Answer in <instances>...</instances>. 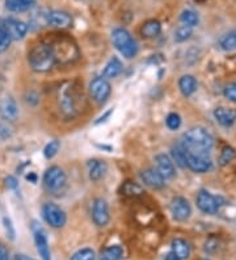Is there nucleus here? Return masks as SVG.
<instances>
[{
    "label": "nucleus",
    "instance_id": "f257e3e1",
    "mask_svg": "<svg viewBox=\"0 0 236 260\" xmlns=\"http://www.w3.org/2000/svg\"><path fill=\"white\" fill-rule=\"evenodd\" d=\"M214 145V140L208 130L204 127H192L183 137L181 146L189 152L208 155L209 151Z\"/></svg>",
    "mask_w": 236,
    "mask_h": 260
},
{
    "label": "nucleus",
    "instance_id": "f03ea898",
    "mask_svg": "<svg viewBox=\"0 0 236 260\" xmlns=\"http://www.w3.org/2000/svg\"><path fill=\"white\" fill-rule=\"evenodd\" d=\"M29 64L36 73H46L55 64V55L50 45L38 44L29 53Z\"/></svg>",
    "mask_w": 236,
    "mask_h": 260
},
{
    "label": "nucleus",
    "instance_id": "7ed1b4c3",
    "mask_svg": "<svg viewBox=\"0 0 236 260\" xmlns=\"http://www.w3.org/2000/svg\"><path fill=\"white\" fill-rule=\"evenodd\" d=\"M112 41L116 49L120 51L121 54L126 58L136 57L138 53V46H137L136 40L131 37L126 29L118 28L114 29L112 33Z\"/></svg>",
    "mask_w": 236,
    "mask_h": 260
},
{
    "label": "nucleus",
    "instance_id": "20e7f679",
    "mask_svg": "<svg viewBox=\"0 0 236 260\" xmlns=\"http://www.w3.org/2000/svg\"><path fill=\"white\" fill-rule=\"evenodd\" d=\"M66 183V174H64L62 168L58 167V166H53V167L47 168L44 175V185L49 192L57 193V192H59V190L64 188Z\"/></svg>",
    "mask_w": 236,
    "mask_h": 260
},
{
    "label": "nucleus",
    "instance_id": "39448f33",
    "mask_svg": "<svg viewBox=\"0 0 236 260\" xmlns=\"http://www.w3.org/2000/svg\"><path fill=\"white\" fill-rule=\"evenodd\" d=\"M42 216L51 228L60 229L66 225V213L60 206L53 203H46L42 206Z\"/></svg>",
    "mask_w": 236,
    "mask_h": 260
},
{
    "label": "nucleus",
    "instance_id": "423d86ee",
    "mask_svg": "<svg viewBox=\"0 0 236 260\" xmlns=\"http://www.w3.org/2000/svg\"><path fill=\"white\" fill-rule=\"evenodd\" d=\"M110 84L105 78H96L89 84V92L92 99L98 104H104L110 95Z\"/></svg>",
    "mask_w": 236,
    "mask_h": 260
},
{
    "label": "nucleus",
    "instance_id": "0eeeda50",
    "mask_svg": "<svg viewBox=\"0 0 236 260\" xmlns=\"http://www.w3.org/2000/svg\"><path fill=\"white\" fill-rule=\"evenodd\" d=\"M222 204L219 203V199L208 192V190H199L198 196H197V206L199 210L206 214H215L219 210V206Z\"/></svg>",
    "mask_w": 236,
    "mask_h": 260
},
{
    "label": "nucleus",
    "instance_id": "6e6552de",
    "mask_svg": "<svg viewBox=\"0 0 236 260\" xmlns=\"http://www.w3.org/2000/svg\"><path fill=\"white\" fill-rule=\"evenodd\" d=\"M2 26L7 32V35L10 36L11 40H21L28 33V25H26L25 22L12 19V17L3 20Z\"/></svg>",
    "mask_w": 236,
    "mask_h": 260
},
{
    "label": "nucleus",
    "instance_id": "1a4fd4ad",
    "mask_svg": "<svg viewBox=\"0 0 236 260\" xmlns=\"http://www.w3.org/2000/svg\"><path fill=\"white\" fill-rule=\"evenodd\" d=\"M211 160L208 155H201V154H193V152L186 151V167L192 170L193 172H208L211 168Z\"/></svg>",
    "mask_w": 236,
    "mask_h": 260
},
{
    "label": "nucleus",
    "instance_id": "9d476101",
    "mask_svg": "<svg viewBox=\"0 0 236 260\" xmlns=\"http://www.w3.org/2000/svg\"><path fill=\"white\" fill-rule=\"evenodd\" d=\"M171 212L173 214V218L180 222H184L192 214V208L190 204L184 197H175L171 203Z\"/></svg>",
    "mask_w": 236,
    "mask_h": 260
},
{
    "label": "nucleus",
    "instance_id": "9b49d317",
    "mask_svg": "<svg viewBox=\"0 0 236 260\" xmlns=\"http://www.w3.org/2000/svg\"><path fill=\"white\" fill-rule=\"evenodd\" d=\"M31 230H33V234H35L36 247H37V252L40 254V256L42 257V260H50V250H49V243H47V238L44 229L36 222H33Z\"/></svg>",
    "mask_w": 236,
    "mask_h": 260
},
{
    "label": "nucleus",
    "instance_id": "f8f14e48",
    "mask_svg": "<svg viewBox=\"0 0 236 260\" xmlns=\"http://www.w3.org/2000/svg\"><path fill=\"white\" fill-rule=\"evenodd\" d=\"M92 219L100 228L108 225L110 219V213L107 201L103 200V199H96L94 200L93 209H92Z\"/></svg>",
    "mask_w": 236,
    "mask_h": 260
},
{
    "label": "nucleus",
    "instance_id": "ddd939ff",
    "mask_svg": "<svg viewBox=\"0 0 236 260\" xmlns=\"http://www.w3.org/2000/svg\"><path fill=\"white\" fill-rule=\"evenodd\" d=\"M141 179L147 187L152 188V189H161L165 185L164 178L155 168H147L145 171H142Z\"/></svg>",
    "mask_w": 236,
    "mask_h": 260
},
{
    "label": "nucleus",
    "instance_id": "4468645a",
    "mask_svg": "<svg viewBox=\"0 0 236 260\" xmlns=\"http://www.w3.org/2000/svg\"><path fill=\"white\" fill-rule=\"evenodd\" d=\"M155 162H156V170L157 172L161 175L165 179H172L176 174V170H175V165L171 160V158L165 154H159L155 158Z\"/></svg>",
    "mask_w": 236,
    "mask_h": 260
},
{
    "label": "nucleus",
    "instance_id": "2eb2a0df",
    "mask_svg": "<svg viewBox=\"0 0 236 260\" xmlns=\"http://www.w3.org/2000/svg\"><path fill=\"white\" fill-rule=\"evenodd\" d=\"M46 21L55 28H70L73 24V19L67 12L63 11H51L47 13Z\"/></svg>",
    "mask_w": 236,
    "mask_h": 260
},
{
    "label": "nucleus",
    "instance_id": "dca6fc26",
    "mask_svg": "<svg viewBox=\"0 0 236 260\" xmlns=\"http://www.w3.org/2000/svg\"><path fill=\"white\" fill-rule=\"evenodd\" d=\"M214 117L218 121V124L224 127H230L235 124L236 112L226 107H219L214 111Z\"/></svg>",
    "mask_w": 236,
    "mask_h": 260
},
{
    "label": "nucleus",
    "instance_id": "f3484780",
    "mask_svg": "<svg viewBox=\"0 0 236 260\" xmlns=\"http://www.w3.org/2000/svg\"><path fill=\"white\" fill-rule=\"evenodd\" d=\"M108 171L107 163L98 159H92L88 162V174L89 179L93 181H98L104 178Z\"/></svg>",
    "mask_w": 236,
    "mask_h": 260
},
{
    "label": "nucleus",
    "instance_id": "a211bd4d",
    "mask_svg": "<svg viewBox=\"0 0 236 260\" xmlns=\"http://www.w3.org/2000/svg\"><path fill=\"white\" fill-rule=\"evenodd\" d=\"M0 113L6 120L8 121H15L19 116V109L16 105L15 100L11 98H7L2 104H0Z\"/></svg>",
    "mask_w": 236,
    "mask_h": 260
},
{
    "label": "nucleus",
    "instance_id": "6ab92c4d",
    "mask_svg": "<svg viewBox=\"0 0 236 260\" xmlns=\"http://www.w3.org/2000/svg\"><path fill=\"white\" fill-rule=\"evenodd\" d=\"M197 80L192 75H184L179 80V88L184 96H192L197 91Z\"/></svg>",
    "mask_w": 236,
    "mask_h": 260
},
{
    "label": "nucleus",
    "instance_id": "aec40b11",
    "mask_svg": "<svg viewBox=\"0 0 236 260\" xmlns=\"http://www.w3.org/2000/svg\"><path fill=\"white\" fill-rule=\"evenodd\" d=\"M36 0H6V8L11 12H25L33 8Z\"/></svg>",
    "mask_w": 236,
    "mask_h": 260
},
{
    "label": "nucleus",
    "instance_id": "412c9836",
    "mask_svg": "<svg viewBox=\"0 0 236 260\" xmlns=\"http://www.w3.org/2000/svg\"><path fill=\"white\" fill-rule=\"evenodd\" d=\"M160 30H161V25H160V22L157 21V20H148V21H146L141 28L142 36L146 38L156 37V36H159Z\"/></svg>",
    "mask_w": 236,
    "mask_h": 260
},
{
    "label": "nucleus",
    "instance_id": "4be33fe9",
    "mask_svg": "<svg viewBox=\"0 0 236 260\" xmlns=\"http://www.w3.org/2000/svg\"><path fill=\"white\" fill-rule=\"evenodd\" d=\"M172 252L180 257V259H188L190 255V247L184 239H173L172 241Z\"/></svg>",
    "mask_w": 236,
    "mask_h": 260
},
{
    "label": "nucleus",
    "instance_id": "5701e85b",
    "mask_svg": "<svg viewBox=\"0 0 236 260\" xmlns=\"http://www.w3.org/2000/svg\"><path fill=\"white\" fill-rule=\"evenodd\" d=\"M122 71V62L117 57H113L108 62V64L104 69V78H116Z\"/></svg>",
    "mask_w": 236,
    "mask_h": 260
},
{
    "label": "nucleus",
    "instance_id": "b1692460",
    "mask_svg": "<svg viewBox=\"0 0 236 260\" xmlns=\"http://www.w3.org/2000/svg\"><path fill=\"white\" fill-rule=\"evenodd\" d=\"M59 107L60 109H62L63 113L67 114V116H71V117H73L74 113H75V103H74L73 96L70 95L67 91L59 98Z\"/></svg>",
    "mask_w": 236,
    "mask_h": 260
},
{
    "label": "nucleus",
    "instance_id": "393cba45",
    "mask_svg": "<svg viewBox=\"0 0 236 260\" xmlns=\"http://www.w3.org/2000/svg\"><path fill=\"white\" fill-rule=\"evenodd\" d=\"M123 250L121 246H109L100 252V260H121Z\"/></svg>",
    "mask_w": 236,
    "mask_h": 260
},
{
    "label": "nucleus",
    "instance_id": "a878e982",
    "mask_svg": "<svg viewBox=\"0 0 236 260\" xmlns=\"http://www.w3.org/2000/svg\"><path fill=\"white\" fill-rule=\"evenodd\" d=\"M122 193L125 196L129 197H138L145 193V190L142 188V185H139L138 183H134V181H126L125 184L122 185Z\"/></svg>",
    "mask_w": 236,
    "mask_h": 260
},
{
    "label": "nucleus",
    "instance_id": "bb28decb",
    "mask_svg": "<svg viewBox=\"0 0 236 260\" xmlns=\"http://www.w3.org/2000/svg\"><path fill=\"white\" fill-rule=\"evenodd\" d=\"M220 48L226 51L235 50L236 49V30L227 33L220 38Z\"/></svg>",
    "mask_w": 236,
    "mask_h": 260
},
{
    "label": "nucleus",
    "instance_id": "cd10ccee",
    "mask_svg": "<svg viewBox=\"0 0 236 260\" xmlns=\"http://www.w3.org/2000/svg\"><path fill=\"white\" fill-rule=\"evenodd\" d=\"M236 158V151L235 149L230 146H226L222 149L220 151V156H219V165L220 166H226L228 165L230 162H232L233 159Z\"/></svg>",
    "mask_w": 236,
    "mask_h": 260
},
{
    "label": "nucleus",
    "instance_id": "c85d7f7f",
    "mask_svg": "<svg viewBox=\"0 0 236 260\" xmlns=\"http://www.w3.org/2000/svg\"><path fill=\"white\" fill-rule=\"evenodd\" d=\"M172 156L180 167H183V168L186 167V150L184 149L181 145H180V146L173 147Z\"/></svg>",
    "mask_w": 236,
    "mask_h": 260
},
{
    "label": "nucleus",
    "instance_id": "c756f323",
    "mask_svg": "<svg viewBox=\"0 0 236 260\" xmlns=\"http://www.w3.org/2000/svg\"><path fill=\"white\" fill-rule=\"evenodd\" d=\"M181 22H183L184 25H188V26H195L198 24V16H197V13L193 12V11H184L181 13V17H180Z\"/></svg>",
    "mask_w": 236,
    "mask_h": 260
},
{
    "label": "nucleus",
    "instance_id": "7c9ffc66",
    "mask_svg": "<svg viewBox=\"0 0 236 260\" xmlns=\"http://www.w3.org/2000/svg\"><path fill=\"white\" fill-rule=\"evenodd\" d=\"M96 255L92 248H82V250L76 251L75 254L71 256L70 260H94Z\"/></svg>",
    "mask_w": 236,
    "mask_h": 260
},
{
    "label": "nucleus",
    "instance_id": "2f4dec72",
    "mask_svg": "<svg viewBox=\"0 0 236 260\" xmlns=\"http://www.w3.org/2000/svg\"><path fill=\"white\" fill-rule=\"evenodd\" d=\"M192 32H193L192 26L181 25L179 29H177L176 33H175V40H176L177 42L186 41V40H189V38H190Z\"/></svg>",
    "mask_w": 236,
    "mask_h": 260
},
{
    "label": "nucleus",
    "instance_id": "473e14b6",
    "mask_svg": "<svg viewBox=\"0 0 236 260\" xmlns=\"http://www.w3.org/2000/svg\"><path fill=\"white\" fill-rule=\"evenodd\" d=\"M59 147H60V142L58 140H54L51 141L50 143H47L46 147L44 150V154L47 159H51L54 156L57 155L58 151H59Z\"/></svg>",
    "mask_w": 236,
    "mask_h": 260
},
{
    "label": "nucleus",
    "instance_id": "72a5a7b5",
    "mask_svg": "<svg viewBox=\"0 0 236 260\" xmlns=\"http://www.w3.org/2000/svg\"><path fill=\"white\" fill-rule=\"evenodd\" d=\"M165 124H167L168 129L177 130L181 125V117L177 113H170L165 118Z\"/></svg>",
    "mask_w": 236,
    "mask_h": 260
},
{
    "label": "nucleus",
    "instance_id": "f704fd0d",
    "mask_svg": "<svg viewBox=\"0 0 236 260\" xmlns=\"http://www.w3.org/2000/svg\"><path fill=\"white\" fill-rule=\"evenodd\" d=\"M224 96L226 99H228L230 102L236 103V83H230V84H227L224 87V91H223Z\"/></svg>",
    "mask_w": 236,
    "mask_h": 260
},
{
    "label": "nucleus",
    "instance_id": "c9c22d12",
    "mask_svg": "<svg viewBox=\"0 0 236 260\" xmlns=\"http://www.w3.org/2000/svg\"><path fill=\"white\" fill-rule=\"evenodd\" d=\"M11 44L10 36L7 35V32L4 30V28L0 24V51H4Z\"/></svg>",
    "mask_w": 236,
    "mask_h": 260
},
{
    "label": "nucleus",
    "instance_id": "e433bc0d",
    "mask_svg": "<svg viewBox=\"0 0 236 260\" xmlns=\"http://www.w3.org/2000/svg\"><path fill=\"white\" fill-rule=\"evenodd\" d=\"M6 183H7V187L11 188V189H16L17 188V180H16L13 176H8V178L6 179Z\"/></svg>",
    "mask_w": 236,
    "mask_h": 260
},
{
    "label": "nucleus",
    "instance_id": "4c0bfd02",
    "mask_svg": "<svg viewBox=\"0 0 236 260\" xmlns=\"http://www.w3.org/2000/svg\"><path fill=\"white\" fill-rule=\"evenodd\" d=\"M10 127L6 126L4 124H0V137L2 138H7V137L11 136V132H10Z\"/></svg>",
    "mask_w": 236,
    "mask_h": 260
},
{
    "label": "nucleus",
    "instance_id": "58836bf2",
    "mask_svg": "<svg viewBox=\"0 0 236 260\" xmlns=\"http://www.w3.org/2000/svg\"><path fill=\"white\" fill-rule=\"evenodd\" d=\"M0 260H10V252L3 244H0Z\"/></svg>",
    "mask_w": 236,
    "mask_h": 260
},
{
    "label": "nucleus",
    "instance_id": "ea45409f",
    "mask_svg": "<svg viewBox=\"0 0 236 260\" xmlns=\"http://www.w3.org/2000/svg\"><path fill=\"white\" fill-rule=\"evenodd\" d=\"M163 260H181V259H180V257L177 256V255L173 254V252H170V254H168L167 256L164 257Z\"/></svg>",
    "mask_w": 236,
    "mask_h": 260
},
{
    "label": "nucleus",
    "instance_id": "a19ab883",
    "mask_svg": "<svg viewBox=\"0 0 236 260\" xmlns=\"http://www.w3.org/2000/svg\"><path fill=\"white\" fill-rule=\"evenodd\" d=\"M16 260H36V259H33V257L28 256V255L19 254V255H17V256H16Z\"/></svg>",
    "mask_w": 236,
    "mask_h": 260
},
{
    "label": "nucleus",
    "instance_id": "79ce46f5",
    "mask_svg": "<svg viewBox=\"0 0 236 260\" xmlns=\"http://www.w3.org/2000/svg\"><path fill=\"white\" fill-rule=\"evenodd\" d=\"M195 2H204V0H195Z\"/></svg>",
    "mask_w": 236,
    "mask_h": 260
},
{
    "label": "nucleus",
    "instance_id": "37998d69",
    "mask_svg": "<svg viewBox=\"0 0 236 260\" xmlns=\"http://www.w3.org/2000/svg\"><path fill=\"white\" fill-rule=\"evenodd\" d=\"M201 260H210V259H201Z\"/></svg>",
    "mask_w": 236,
    "mask_h": 260
}]
</instances>
